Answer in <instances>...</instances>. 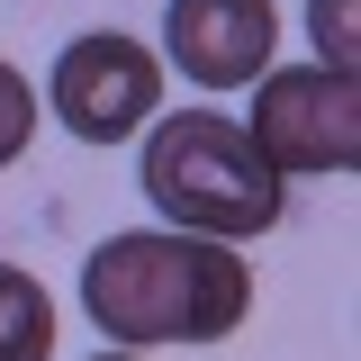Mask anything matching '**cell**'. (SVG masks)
<instances>
[{
    "mask_svg": "<svg viewBox=\"0 0 361 361\" xmlns=\"http://www.w3.org/2000/svg\"><path fill=\"white\" fill-rule=\"evenodd\" d=\"M99 361H135V353H99Z\"/></svg>",
    "mask_w": 361,
    "mask_h": 361,
    "instance_id": "obj_9",
    "label": "cell"
},
{
    "mask_svg": "<svg viewBox=\"0 0 361 361\" xmlns=\"http://www.w3.org/2000/svg\"><path fill=\"white\" fill-rule=\"evenodd\" d=\"M271 45H280V9L271 0H172L163 9V54L180 63V82H199V90L262 82Z\"/></svg>",
    "mask_w": 361,
    "mask_h": 361,
    "instance_id": "obj_5",
    "label": "cell"
},
{
    "mask_svg": "<svg viewBox=\"0 0 361 361\" xmlns=\"http://www.w3.org/2000/svg\"><path fill=\"white\" fill-rule=\"evenodd\" d=\"M145 199L163 208V226L180 235H217V244H253L280 226L289 180L253 154V135L217 118V109H172L145 127Z\"/></svg>",
    "mask_w": 361,
    "mask_h": 361,
    "instance_id": "obj_2",
    "label": "cell"
},
{
    "mask_svg": "<svg viewBox=\"0 0 361 361\" xmlns=\"http://www.w3.org/2000/svg\"><path fill=\"white\" fill-rule=\"evenodd\" d=\"M54 353V298L37 289V271L0 262V361H45Z\"/></svg>",
    "mask_w": 361,
    "mask_h": 361,
    "instance_id": "obj_6",
    "label": "cell"
},
{
    "mask_svg": "<svg viewBox=\"0 0 361 361\" xmlns=\"http://www.w3.org/2000/svg\"><path fill=\"white\" fill-rule=\"evenodd\" d=\"M27 135H37V90H27L18 63H0V163H18Z\"/></svg>",
    "mask_w": 361,
    "mask_h": 361,
    "instance_id": "obj_8",
    "label": "cell"
},
{
    "mask_svg": "<svg viewBox=\"0 0 361 361\" xmlns=\"http://www.w3.org/2000/svg\"><path fill=\"white\" fill-rule=\"evenodd\" d=\"M307 37H316V63L353 73V54H361V0H307Z\"/></svg>",
    "mask_w": 361,
    "mask_h": 361,
    "instance_id": "obj_7",
    "label": "cell"
},
{
    "mask_svg": "<svg viewBox=\"0 0 361 361\" xmlns=\"http://www.w3.org/2000/svg\"><path fill=\"white\" fill-rule=\"evenodd\" d=\"M82 307L90 325L145 353V343H226L253 316V262L217 235H180V226H127L82 253Z\"/></svg>",
    "mask_w": 361,
    "mask_h": 361,
    "instance_id": "obj_1",
    "label": "cell"
},
{
    "mask_svg": "<svg viewBox=\"0 0 361 361\" xmlns=\"http://www.w3.org/2000/svg\"><path fill=\"white\" fill-rule=\"evenodd\" d=\"M45 109L82 135V145H127V135L154 127V109H163V54L118 37V27L73 37L54 54V73H45Z\"/></svg>",
    "mask_w": 361,
    "mask_h": 361,
    "instance_id": "obj_4",
    "label": "cell"
},
{
    "mask_svg": "<svg viewBox=\"0 0 361 361\" xmlns=\"http://www.w3.org/2000/svg\"><path fill=\"white\" fill-rule=\"evenodd\" d=\"M253 154L280 180H316V172H353L361 163V82L334 63H271L253 82Z\"/></svg>",
    "mask_w": 361,
    "mask_h": 361,
    "instance_id": "obj_3",
    "label": "cell"
}]
</instances>
